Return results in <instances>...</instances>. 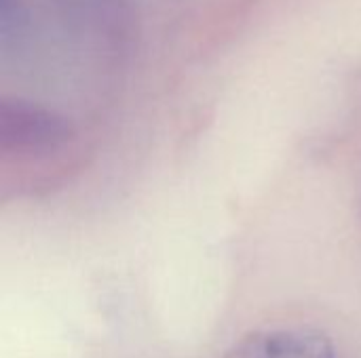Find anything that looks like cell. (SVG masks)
<instances>
[{"label":"cell","mask_w":361,"mask_h":358,"mask_svg":"<svg viewBox=\"0 0 361 358\" xmlns=\"http://www.w3.org/2000/svg\"><path fill=\"white\" fill-rule=\"evenodd\" d=\"M0 135L4 150H47L70 139L72 129L55 112L25 101H2Z\"/></svg>","instance_id":"cell-1"},{"label":"cell","mask_w":361,"mask_h":358,"mask_svg":"<svg viewBox=\"0 0 361 358\" xmlns=\"http://www.w3.org/2000/svg\"><path fill=\"white\" fill-rule=\"evenodd\" d=\"M231 358H336L332 342L313 329H279L252 335Z\"/></svg>","instance_id":"cell-2"}]
</instances>
